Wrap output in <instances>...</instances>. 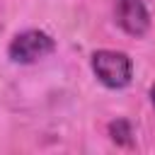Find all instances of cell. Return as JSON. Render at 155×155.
Returning <instances> with one entry per match:
<instances>
[{"label": "cell", "instance_id": "cell-1", "mask_svg": "<svg viewBox=\"0 0 155 155\" xmlns=\"http://www.w3.org/2000/svg\"><path fill=\"white\" fill-rule=\"evenodd\" d=\"M90 63H92V73L97 75V80L109 90H121L131 82L133 63L124 51H111V48L94 51Z\"/></svg>", "mask_w": 155, "mask_h": 155}, {"label": "cell", "instance_id": "cell-2", "mask_svg": "<svg viewBox=\"0 0 155 155\" xmlns=\"http://www.w3.org/2000/svg\"><path fill=\"white\" fill-rule=\"evenodd\" d=\"M56 51V41L51 34L41 31V29H27L12 36L10 46H7V56L12 63H36L46 56H51Z\"/></svg>", "mask_w": 155, "mask_h": 155}, {"label": "cell", "instance_id": "cell-3", "mask_svg": "<svg viewBox=\"0 0 155 155\" xmlns=\"http://www.w3.org/2000/svg\"><path fill=\"white\" fill-rule=\"evenodd\" d=\"M114 17L116 24L131 36H143L150 27V15L143 0H116Z\"/></svg>", "mask_w": 155, "mask_h": 155}, {"label": "cell", "instance_id": "cell-4", "mask_svg": "<svg viewBox=\"0 0 155 155\" xmlns=\"http://www.w3.org/2000/svg\"><path fill=\"white\" fill-rule=\"evenodd\" d=\"M109 133H111V140H114V143H119V145H131L133 131H131V124H128L126 119L111 121V124H109Z\"/></svg>", "mask_w": 155, "mask_h": 155}, {"label": "cell", "instance_id": "cell-5", "mask_svg": "<svg viewBox=\"0 0 155 155\" xmlns=\"http://www.w3.org/2000/svg\"><path fill=\"white\" fill-rule=\"evenodd\" d=\"M150 104H153V109H155V85L150 87Z\"/></svg>", "mask_w": 155, "mask_h": 155}]
</instances>
